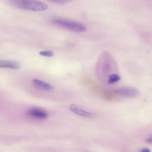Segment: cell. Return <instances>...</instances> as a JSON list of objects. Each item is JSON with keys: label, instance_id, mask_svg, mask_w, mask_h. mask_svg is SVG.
I'll return each instance as SVG.
<instances>
[{"label": "cell", "instance_id": "obj_1", "mask_svg": "<svg viewBox=\"0 0 152 152\" xmlns=\"http://www.w3.org/2000/svg\"><path fill=\"white\" fill-rule=\"evenodd\" d=\"M9 3L17 8L33 11H42L48 8L47 5L37 0H10Z\"/></svg>", "mask_w": 152, "mask_h": 152}, {"label": "cell", "instance_id": "obj_2", "mask_svg": "<svg viewBox=\"0 0 152 152\" xmlns=\"http://www.w3.org/2000/svg\"><path fill=\"white\" fill-rule=\"evenodd\" d=\"M54 24L74 32H82L86 31V26L76 21L61 18H55L52 20Z\"/></svg>", "mask_w": 152, "mask_h": 152}, {"label": "cell", "instance_id": "obj_3", "mask_svg": "<svg viewBox=\"0 0 152 152\" xmlns=\"http://www.w3.org/2000/svg\"><path fill=\"white\" fill-rule=\"evenodd\" d=\"M116 92L120 95L128 98H134L140 94L136 89L130 87H122L116 90Z\"/></svg>", "mask_w": 152, "mask_h": 152}, {"label": "cell", "instance_id": "obj_4", "mask_svg": "<svg viewBox=\"0 0 152 152\" xmlns=\"http://www.w3.org/2000/svg\"><path fill=\"white\" fill-rule=\"evenodd\" d=\"M26 114L33 118L39 119H44L48 116V113L45 110L38 108H32L28 110Z\"/></svg>", "mask_w": 152, "mask_h": 152}, {"label": "cell", "instance_id": "obj_5", "mask_svg": "<svg viewBox=\"0 0 152 152\" xmlns=\"http://www.w3.org/2000/svg\"><path fill=\"white\" fill-rule=\"evenodd\" d=\"M69 109L72 112L82 116L93 118L96 116L95 114L87 111L76 104H72L70 106Z\"/></svg>", "mask_w": 152, "mask_h": 152}, {"label": "cell", "instance_id": "obj_6", "mask_svg": "<svg viewBox=\"0 0 152 152\" xmlns=\"http://www.w3.org/2000/svg\"><path fill=\"white\" fill-rule=\"evenodd\" d=\"M0 67L17 69H19L20 65L18 62L15 61L2 60L0 61Z\"/></svg>", "mask_w": 152, "mask_h": 152}, {"label": "cell", "instance_id": "obj_7", "mask_svg": "<svg viewBox=\"0 0 152 152\" xmlns=\"http://www.w3.org/2000/svg\"><path fill=\"white\" fill-rule=\"evenodd\" d=\"M32 82L36 87L42 90L50 91L54 89L53 87L50 84L37 79H33Z\"/></svg>", "mask_w": 152, "mask_h": 152}, {"label": "cell", "instance_id": "obj_8", "mask_svg": "<svg viewBox=\"0 0 152 152\" xmlns=\"http://www.w3.org/2000/svg\"><path fill=\"white\" fill-rule=\"evenodd\" d=\"M120 77L117 74H114L110 75L107 81L109 84H112L118 81L120 79Z\"/></svg>", "mask_w": 152, "mask_h": 152}, {"label": "cell", "instance_id": "obj_9", "mask_svg": "<svg viewBox=\"0 0 152 152\" xmlns=\"http://www.w3.org/2000/svg\"><path fill=\"white\" fill-rule=\"evenodd\" d=\"M39 54L42 56L47 57H51L54 56L53 52L50 50H44L40 51Z\"/></svg>", "mask_w": 152, "mask_h": 152}, {"label": "cell", "instance_id": "obj_10", "mask_svg": "<svg viewBox=\"0 0 152 152\" xmlns=\"http://www.w3.org/2000/svg\"><path fill=\"white\" fill-rule=\"evenodd\" d=\"M50 1L53 2L57 4H63L68 2V1L67 0H51Z\"/></svg>", "mask_w": 152, "mask_h": 152}, {"label": "cell", "instance_id": "obj_11", "mask_svg": "<svg viewBox=\"0 0 152 152\" xmlns=\"http://www.w3.org/2000/svg\"><path fill=\"white\" fill-rule=\"evenodd\" d=\"M145 142L148 143L152 144V139L148 138L146 139Z\"/></svg>", "mask_w": 152, "mask_h": 152}, {"label": "cell", "instance_id": "obj_12", "mask_svg": "<svg viewBox=\"0 0 152 152\" xmlns=\"http://www.w3.org/2000/svg\"><path fill=\"white\" fill-rule=\"evenodd\" d=\"M140 152H150V151L148 148H145L142 149Z\"/></svg>", "mask_w": 152, "mask_h": 152}, {"label": "cell", "instance_id": "obj_13", "mask_svg": "<svg viewBox=\"0 0 152 152\" xmlns=\"http://www.w3.org/2000/svg\"><path fill=\"white\" fill-rule=\"evenodd\" d=\"M148 138L152 139V134Z\"/></svg>", "mask_w": 152, "mask_h": 152}]
</instances>
